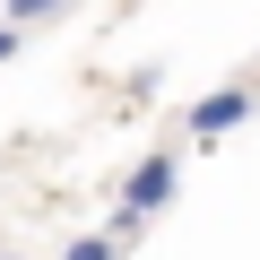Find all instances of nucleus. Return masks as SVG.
<instances>
[{"mask_svg":"<svg viewBox=\"0 0 260 260\" xmlns=\"http://www.w3.org/2000/svg\"><path fill=\"white\" fill-rule=\"evenodd\" d=\"M251 104H260V87H243V78H234V87H208V95L191 104V139H200V148H217V139H225V130H234Z\"/></svg>","mask_w":260,"mask_h":260,"instance_id":"obj_1","label":"nucleus"},{"mask_svg":"<svg viewBox=\"0 0 260 260\" xmlns=\"http://www.w3.org/2000/svg\"><path fill=\"white\" fill-rule=\"evenodd\" d=\"M0 9H9L0 26H52V18L70 9V0H0Z\"/></svg>","mask_w":260,"mask_h":260,"instance_id":"obj_3","label":"nucleus"},{"mask_svg":"<svg viewBox=\"0 0 260 260\" xmlns=\"http://www.w3.org/2000/svg\"><path fill=\"white\" fill-rule=\"evenodd\" d=\"M165 200H174V156L156 148V156H139V165H130V182H121V217H139V225H148Z\"/></svg>","mask_w":260,"mask_h":260,"instance_id":"obj_2","label":"nucleus"},{"mask_svg":"<svg viewBox=\"0 0 260 260\" xmlns=\"http://www.w3.org/2000/svg\"><path fill=\"white\" fill-rule=\"evenodd\" d=\"M9 52H18V26H0V61H9Z\"/></svg>","mask_w":260,"mask_h":260,"instance_id":"obj_5","label":"nucleus"},{"mask_svg":"<svg viewBox=\"0 0 260 260\" xmlns=\"http://www.w3.org/2000/svg\"><path fill=\"white\" fill-rule=\"evenodd\" d=\"M61 260H121V243H113V234H78Z\"/></svg>","mask_w":260,"mask_h":260,"instance_id":"obj_4","label":"nucleus"}]
</instances>
